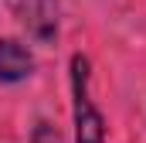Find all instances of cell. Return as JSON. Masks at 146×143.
Listing matches in <instances>:
<instances>
[{
  "label": "cell",
  "instance_id": "obj_1",
  "mask_svg": "<svg viewBox=\"0 0 146 143\" xmlns=\"http://www.w3.org/2000/svg\"><path fill=\"white\" fill-rule=\"evenodd\" d=\"M72 78V123H75V143H102L106 140V116L92 102L88 82H92V65L85 55H72L68 65Z\"/></svg>",
  "mask_w": 146,
  "mask_h": 143
},
{
  "label": "cell",
  "instance_id": "obj_2",
  "mask_svg": "<svg viewBox=\"0 0 146 143\" xmlns=\"http://www.w3.org/2000/svg\"><path fill=\"white\" fill-rule=\"evenodd\" d=\"M37 61L34 51L17 41V37H0V82L3 85H17V82H27L34 75Z\"/></svg>",
  "mask_w": 146,
  "mask_h": 143
}]
</instances>
